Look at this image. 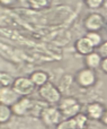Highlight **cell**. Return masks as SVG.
Listing matches in <instances>:
<instances>
[{"label": "cell", "mask_w": 107, "mask_h": 129, "mask_svg": "<svg viewBox=\"0 0 107 129\" xmlns=\"http://www.w3.org/2000/svg\"><path fill=\"white\" fill-rule=\"evenodd\" d=\"M80 103L74 98H64L59 102V110L64 119L74 118L78 113H80Z\"/></svg>", "instance_id": "6da1fadb"}, {"label": "cell", "mask_w": 107, "mask_h": 129, "mask_svg": "<svg viewBox=\"0 0 107 129\" xmlns=\"http://www.w3.org/2000/svg\"><path fill=\"white\" fill-rule=\"evenodd\" d=\"M38 93L41 98L49 104H55L62 100L60 89L51 82H47L46 84L41 86L38 88Z\"/></svg>", "instance_id": "7a4b0ae2"}, {"label": "cell", "mask_w": 107, "mask_h": 129, "mask_svg": "<svg viewBox=\"0 0 107 129\" xmlns=\"http://www.w3.org/2000/svg\"><path fill=\"white\" fill-rule=\"evenodd\" d=\"M76 82L78 83L79 86L83 88H89L94 86L97 82V75L95 69L91 68H82L76 74Z\"/></svg>", "instance_id": "3957f363"}, {"label": "cell", "mask_w": 107, "mask_h": 129, "mask_svg": "<svg viewBox=\"0 0 107 129\" xmlns=\"http://www.w3.org/2000/svg\"><path fill=\"white\" fill-rule=\"evenodd\" d=\"M36 85L33 83L31 77H18L15 79L13 88L19 96H29L34 92Z\"/></svg>", "instance_id": "277c9868"}, {"label": "cell", "mask_w": 107, "mask_h": 129, "mask_svg": "<svg viewBox=\"0 0 107 129\" xmlns=\"http://www.w3.org/2000/svg\"><path fill=\"white\" fill-rule=\"evenodd\" d=\"M41 118L43 122L47 126H58L64 119L59 108L54 107H46L44 110H42Z\"/></svg>", "instance_id": "5b68a950"}, {"label": "cell", "mask_w": 107, "mask_h": 129, "mask_svg": "<svg viewBox=\"0 0 107 129\" xmlns=\"http://www.w3.org/2000/svg\"><path fill=\"white\" fill-rule=\"evenodd\" d=\"M34 105H35L34 100L29 99L28 96H22V98L11 107V110H13V113L15 114V116L23 117V116H26L27 113L33 111Z\"/></svg>", "instance_id": "8992f818"}, {"label": "cell", "mask_w": 107, "mask_h": 129, "mask_svg": "<svg viewBox=\"0 0 107 129\" xmlns=\"http://www.w3.org/2000/svg\"><path fill=\"white\" fill-rule=\"evenodd\" d=\"M83 25L88 32H99L105 26V17L99 13H91L85 18Z\"/></svg>", "instance_id": "52a82bcc"}, {"label": "cell", "mask_w": 107, "mask_h": 129, "mask_svg": "<svg viewBox=\"0 0 107 129\" xmlns=\"http://www.w3.org/2000/svg\"><path fill=\"white\" fill-rule=\"evenodd\" d=\"M22 96L15 92L13 87H1L0 88V104L13 107Z\"/></svg>", "instance_id": "ba28073f"}, {"label": "cell", "mask_w": 107, "mask_h": 129, "mask_svg": "<svg viewBox=\"0 0 107 129\" xmlns=\"http://www.w3.org/2000/svg\"><path fill=\"white\" fill-rule=\"evenodd\" d=\"M105 105L100 102H91L87 105V111L86 114L88 118L91 120H99L100 121L104 112H105Z\"/></svg>", "instance_id": "9c48e42d"}, {"label": "cell", "mask_w": 107, "mask_h": 129, "mask_svg": "<svg viewBox=\"0 0 107 129\" xmlns=\"http://www.w3.org/2000/svg\"><path fill=\"white\" fill-rule=\"evenodd\" d=\"M74 48H76L77 52L81 56H88L89 53L94 52V49L95 47L91 44L89 40L87 39V36H83V38H80L76 41L74 43Z\"/></svg>", "instance_id": "30bf717a"}, {"label": "cell", "mask_w": 107, "mask_h": 129, "mask_svg": "<svg viewBox=\"0 0 107 129\" xmlns=\"http://www.w3.org/2000/svg\"><path fill=\"white\" fill-rule=\"evenodd\" d=\"M101 61H103V57L100 56L99 52H91L88 56L85 57V63L88 68L91 69H97L100 67Z\"/></svg>", "instance_id": "8fae6325"}, {"label": "cell", "mask_w": 107, "mask_h": 129, "mask_svg": "<svg viewBox=\"0 0 107 129\" xmlns=\"http://www.w3.org/2000/svg\"><path fill=\"white\" fill-rule=\"evenodd\" d=\"M31 79L33 80V83L36 85L37 87H41L43 86L44 84H46L49 82V74L45 73L43 70H36L34 71L33 74H31Z\"/></svg>", "instance_id": "7c38bea8"}, {"label": "cell", "mask_w": 107, "mask_h": 129, "mask_svg": "<svg viewBox=\"0 0 107 129\" xmlns=\"http://www.w3.org/2000/svg\"><path fill=\"white\" fill-rule=\"evenodd\" d=\"M13 114L14 113H13V110H11V107L0 104V122L1 123L9 121V119L11 118Z\"/></svg>", "instance_id": "4fadbf2b"}, {"label": "cell", "mask_w": 107, "mask_h": 129, "mask_svg": "<svg viewBox=\"0 0 107 129\" xmlns=\"http://www.w3.org/2000/svg\"><path fill=\"white\" fill-rule=\"evenodd\" d=\"M86 36H87V39L91 42V44L94 45L95 48H99L104 43L103 38H101V35L98 32H88Z\"/></svg>", "instance_id": "5bb4252c"}, {"label": "cell", "mask_w": 107, "mask_h": 129, "mask_svg": "<svg viewBox=\"0 0 107 129\" xmlns=\"http://www.w3.org/2000/svg\"><path fill=\"white\" fill-rule=\"evenodd\" d=\"M14 77L10 74L7 73H1L0 74V86L1 87H13L14 85Z\"/></svg>", "instance_id": "9a60e30c"}, {"label": "cell", "mask_w": 107, "mask_h": 129, "mask_svg": "<svg viewBox=\"0 0 107 129\" xmlns=\"http://www.w3.org/2000/svg\"><path fill=\"white\" fill-rule=\"evenodd\" d=\"M56 129H78V127H77L74 118H69V119H63L56 126Z\"/></svg>", "instance_id": "2e32d148"}, {"label": "cell", "mask_w": 107, "mask_h": 129, "mask_svg": "<svg viewBox=\"0 0 107 129\" xmlns=\"http://www.w3.org/2000/svg\"><path fill=\"white\" fill-rule=\"evenodd\" d=\"M88 116L86 113H78L76 117H74V120H76V123H77V127L78 129H85L87 127V122H88Z\"/></svg>", "instance_id": "e0dca14e"}, {"label": "cell", "mask_w": 107, "mask_h": 129, "mask_svg": "<svg viewBox=\"0 0 107 129\" xmlns=\"http://www.w3.org/2000/svg\"><path fill=\"white\" fill-rule=\"evenodd\" d=\"M29 6L34 9H42L51 4V0H27Z\"/></svg>", "instance_id": "ac0fdd59"}, {"label": "cell", "mask_w": 107, "mask_h": 129, "mask_svg": "<svg viewBox=\"0 0 107 129\" xmlns=\"http://www.w3.org/2000/svg\"><path fill=\"white\" fill-rule=\"evenodd\" d=\"M85 4L89 9L95 10V9H99L103 6L104 0H85Z\"/></svg>", "instance_id": "d6986e66"}, {"label": "cell", "mask_w": 107, "mask_h": 129, "mask_svg": "<svg viewBox=\"0 0 107 129\" xmlns=\"http://www.w3.org/2000/svg\"><path fill=\"white\" fill-rule=\"evenodd\" d=\"M98 52L100 53V56L103 57V58H106L107 57V41H105V42L98 48Z\"/></svg>", "instance_id": "ffe728a7"}, {"label": "cell", "mask_w": 107, "mask_h": 129, "mask_svg": "<svg viewBox=\"0 0 107 129\" xmlns=\"http://www.w3.org/2000/svg\"><path fill=\"white\" fill-rule=\"evenodd\" d=\"M100 68H101V70H103L104 73L107 74V57H106V58H103V61H101V64H100Z\"/></svg>", "instance_id": "44dd1931"}, {"label": "cell", "mask_w": 107, "mask_h": 129, "mask_svg": "<svg viewBox=\"0 0 107 129\" xmlns=\"http://www.w3.org/2000/svg\"><path fill=\"white\" fill-rule=\"evenodd\" d=\"M16 1H17V0H0L2 6H11V5H14Z\"/></svg>", "instance_id": "7402d4cb"}, {"label": "cell", "mask_w": 107, "mask_h": 129, "mask_svg": "<svg viewBox=\"0 0 107 129\" xmlns=\"http://www.w3.org/2000/svg\"><path fill=\"white\" fill-rule=\"evenodd\" d=\"M100 122L103 123L104 126H107V110H105V112H104L103 117H101V119H100Z\"/></svg>", "instance_id": "603a6c76"}]
</instances>
